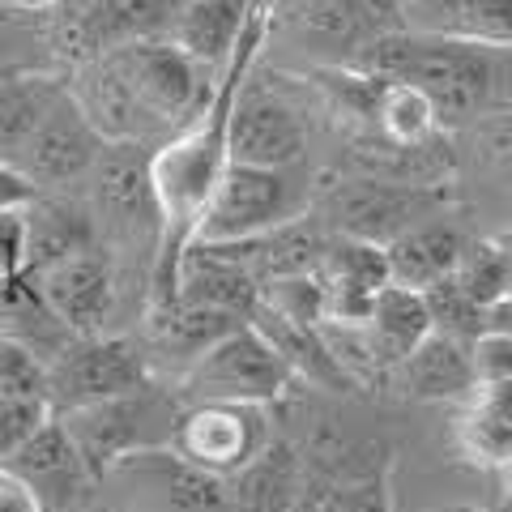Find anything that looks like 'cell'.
<instances>
[{
	"label": "cell",
	"mask_w": 512,
	"mask_h": 512,
	"mask_svg": "<svg viewBox=\"0 0 512 512\" xmlns=\"http://www.w3.org/2000/svg\"><path fill=\"white\" fill-rule=\"evenodd\" d=\"M265 26H269L265 0H256V9L248 13L235 52L214 73L210 99H205L197 116H192L163 150H154L150 163H146L150 192H154V205H158V227H163L158 231L154 303L175 295V265H180L184 248L192 244V227H197L205 201H210V192L218 188L222 171H227V163H231L227 158V124H231L235 99L244 94L248 77H252L256 52H261V43H265Z\"/></svg>",
	"instance_id": "1"
},
{
	"label": "cell",
	"mask_w": 512,
	"mask_h": 512,
	"mask_svg": "<svg viewBox=\"0 0 512 512\" xmlns=\"http://www.w3.org/2000/svg\"><path fill=\"white\" fill-rule=\"evenodd\" d=\"M363 73L419 90L436 111V124L495 120L508 111V43L389 30L367 47Z\"/></svg>",
	"instance_id": "2"
},
{
	"label": "cell",
	"mask_w": 512,
	"mask_h": 512,
	"mask_svg": "<svg viewBox=\"0 0 512 512\" xmlns=\"http://www.w3.org/2000/svg\"><path fill=\"white\" fill-rule=\"evenodd\" d=\"M295 376L286 372L278 350L256 333L248 320L227 329L184 367L180 397L188 406L201 402H239V406H269L291 393Z\"/></svg>",
	"instance_id": "3"
},
{
	"label": "cell",
	"mask_w": 512,
	"mask_h": 512,
	"mask_svg": "<svg viewBox=\"0 0 512 512\" xmlns=\"http://www.w3.org/2000/svg\"><path fill=\"white\" fill-rule=\"evenodd\" d=\"M128 512H235L227 478H214L184 461L171 444L133 448L103 474Z\"/></svg>",
	"instance_id": "4"
},
{
	"label": "cell",
	"mask_w": 512,
	"mask_h": 512,
	"mask_svg": "<svg viewBox=\"0 0 512 512\" xmlns=\"http://www.w3.org/2000/svg\"><path fill=\"white\" fill-rule=\"evenodd\" d=\"M303 214V192L291 184V167L227 163L218 188L192 227V244H239Z\"/></svg>",
	"instance_id": "5"
},
{
	"label": "cell",
	"mask_w": 512,
	"mask_h": 512,
	"mask_svg": "<svg viewBox=\"0 0 512 512\" xmlns=\"http://www.w3.org/2000/svg\"><path fill=\"white\" fill-rule=\"evenodd\" d=\"M150 355L133 338H69L60 355L47 359V402L52 410L94 406L111 397H128L150 389Z\"/></svg>",
	"instance_id": "6"
},
{
	"label": "cell",
	"mask_w": 512,
	"mask_h": 512,
	"mask_svg": "<svg viewBox=\"0 0 512 512\" xmlns=\"http://www.w3.org/2000/svg\"><path fill=\"white\" fill-rule=\"evenodd\" d=\"M107 56L116 60V69L124 73L128 90L154 120V128H184L210 99L214 73L184 56L171 39H133L107 47Z\"/></svg>",
	"instance_id": "7"
},
{
	"label": "cell",
	"mask_w": 512,
	"mask_h": 512,
	"mask_svg": "<svg viewBox=\"0 0 512 512\" xmlns=\"http://www.w3.org/2000/svg\"><path fill=\"white\" fill-rule=\"evenodd\" d=\"M269 436L265 406H239V402H201L188 406L171 431V448L184 461L214 478H235L248 470Z\"/></svg>",
	"instance_id": "8"
},
{
	"label": "cell",
	"mask_w": 512,
	"mask_h": 512,
	"mask_svg": "<svg viewBox=\"0 0 512 512\" xmlns=\"http://www.w3.org/2000/svg\"><path fill=\"white\" fill-rule=\"evenodd\" d=\"M431 197L419 184H397V180H346L333 184L320 201L325 218L338 227L346 239H363V244H393L402 231L419 227L423 218H431Z\"/></svg>",
	"instance_id": "9"
},
{
	"label": "cell",
	"mask_w": 512,
	"mask_h": 512,
	"mask_svg": "<svg viewBox=\"0 0 512 512\" xmlns=\"http://www.w3.org/2000/svg\"><path fill=\"white\" fill-rule=\"evenodd\" d=\"M64 436L77 448L86 474L99 483L107 474V466L133 448H150L158 440L146 436V427L158 423V406L150 389L141 393H128V397H111V402H94V406H73V410H60L56 414Z\"/></svg>",
	"instance_id": "10"
},
{
	"label": "cell",
	"mask_w": 512,
	"mask_h": 512,
	"mask_svg": "<svg viewBox=\"0 0 512 512\" xmlns=\"http://www.w3.org/2000/svg\"><path fill=\"white\" fill-rule=\"evenodd\" d=\"M35 295L73 338H94V333H103L111 308H116V269L94 248L73 252L39 269Z\"/></svg>",
	"instance_id": "11"
},
{
	"label": "cell",
	"mask_w": 512,
	"mask_h": 512,
	"mask_svg": "<svg viewBox=\"0 0 512 512\" xmlns=\"http://www.w3.org/2000/svg\"><path fill=\"white\" fill-rule=\"evenodd\" d=\"M107 141L94 133V124L82 116V107L73 103V94L64 90L56 107L43 116V124L30 133L26 146L13 154L9 167H18L30 184L39 188H60V184H73L94 167V158Z\"/></svg>",
	"instance_id": "12"
},
{
	"label": "cell",
	"mask_w": 512,
	"mask_h": 512,
	"mask_svg": "<svg viewBox=\"0 0 512 512\" xmlns=\"http://www.w3.org/2000/svg\"><path fill=\"white\" fill-rule=\"evenodd\" d=\"M308 154V128L299 111L278 99V94L252 90V77L244 94L235 99L231 124H227V158L244 167H295Z\"/></svg>",
	"instance_id": "13"
},
{
	"label": "cell",
	"mask_w": 512,
	"mask_h": 512,
	"mask_svg": "<svg viewBox=\"0 0 512 512\" xmlns=\"http://www.w3.org/2000/svg\"><path fill=\"white\" fill-rule=\"evenodd\" d=\"M137 154H141V146L107 141L86 175H94V205H99V222H107V227L116 235H124V239H141V235L158 239L163 227H158L150 171H146V163H141Z\"/></svg>",
	"instance_id": "14"
},
{
	"label": "cell",
	"mask_w": 512,
	"mask_h": 512,
	"mask_svg": "<svg viewBox=\"0 0 512 512\" xmlns=\"http://www.w3.org/2000/svg\"><path fill=\"white\" fill-rule=\"evenodd\" d=\"M0 470L22 478V483L35 491L43 512H73L77 504H82L86 487L94 483V478L86 474V466H82V457H77V448L69 444V436H64L56 414Z\"/></svg>",
	"instance_id": "15"
},
{
	"label": "cell",
	"mask_w": 512,
	"mask_h": 512,
	"mask_svg": "<svg viewBox=\"0 0 512 512\" xmlns=\"http://www.w3.org/2000/svg\"><path fill=\"white\" fill-rule=\"evenodd\" d=\"M175 299L197 303L210 312H227L235 320H248L256 299H261V282L239 261L222 256L218 248L188 244L180 265H175Z\"/></svg>",
	"instance_id": "16"
},
{
	"label": "cell",
	"mask_w": 512,
	"mask_h": 512,
	"mask_svg": "<svg viewBox=\"0 0 512 512\" xmlns=\"http://www.w3.org/2000/svg\"><path fill=\"white\" fill-rule=\"evenodd\" d=\"M252 9H256V0H180L163 39H171L201 69L218 73L227 64V56L235 52Z\"/></svg>",
	"instance_id": "17"
},
{
	"label": "cell",
	"mask_w": 512,
	"mask_h": 512,
	"mask_svg": "<svg viewBox=\"0 0 512 512\" xmlns=\"http://www.w3.org/2000/svg\"><path fill=\"white\" fill-rule=\"evenodd\" d=\"M466 252V239H461L457 227L436 218H423L419 227H410L384 244V265H389V282L406 286V291H431L444 278H453V269Z\"/></svg>",
	"instance_id": "18"
},
{
	"label": "cell",
	"mask_w": 512,
	"mask_h": 512,
	"mask_svg": "<svg viewBox=\"0 0 512 512\" xmlns=\"http://www.w3.org/2000/svg\"><path fill=\"white\" fill-rule=\"evenodd\" d=\"M393 372H397V384L406 389V397H414V402H466L474 393L466 342L436 333V329H431Z\"/></svg>",
	"instance_id": "19"
},
{
	"label": "cell",
	"mask_w": 512,
	"mask_h": 512,
	"mask_svg": "<svg viewBox=\"0 0 512 512\" xmlns=\"http://www.w3.org/2000/svg\"><path fill=\"white\" fill-rule=\"evenodd\" d=\"M431 333V316L419 291H406V286H380L372 299V312H367L363 325V342L372 346V355L380 363V372H393L414 346Z\"/></svg>",
	"instance_id": "20"
},
{
	"label": "cell",
	"mask_w": 512,
	"mask_h": 512,
	"mask_svg": "<svg viewBox=\"0 0 512 512\" xmlns=\"http://www.w3.org/2000/svg\"><path fill=\"white\" fill-rule=\"evenodd\" d=\"M22 218H26V261H22V274H39V269L64 261V256L90 248L94 218L82 210V205L39 201L35 197L22 210Z\"/></svg>",
	"instance_id": "21"
},
{
	"label": "cell",
	"mask_w": 512,
	"mask_h": 512,
	"mask_svg": "<svg viewBox=\"0 0 512 512\" xmlns=\"http://www.w3.org/2000/svg\"><path fill=\"white\" fill-rule=\"evenodd\" d=\"M235 325H244V320H235L227 312L197 308V303H184L175 295L150 303V346L158 350V355H175L184 367Z\"/></svg>",
	"instance_id": "22"
},
{
	"label": "cell",
	"mask_w": 512,
	"mask_h": 512,
	"mask_svg": "<svg viewBox=\"0 0 512 512\" xmlns=\"http://www.w3.org/2000/svg\"><path fill=\"white\" fill-rule=\"evenodd\" d=\"M457 440L474 466L504 470L512 457V414H508V384L504 389H474L457 419Z\"/></svg>",
	"instance_id": "23"
},
{
	"label": "cell",
	"mask_w": 512,
	"mask_h": 512,
	"mask_svg": "<svg viewBox=\"0 0 512 512\" xmlns=\"http://www.w3.org/2000/svg\"><path fill=\"white\" fill-rule=\"evenodd\" d=\"M69 90L52 77H9L0 82V158L13 163L30 133L43 124V116L56 107V99Z\"/></svg>",
	"instance_id": "24"
},
{
	"label": "cell",
	"mask_w": 512,
	"mask_h": 512,
	"mask_svg": "<svg viewBox=\"0 0 512 512\" xmlns=\"http://www.w3.org/2000/svg\"><path fill=\"white\" fill-rule=\"evenodd\" d=\"M316 274L325 286L338 291H359V295H376L380 286H389V265H384V248L380 244H363V239H329L325 256H320Z\"/></svg>",
	"instance_id": "25"
},
{
	"label": "cell",
	"mask_w": 512,
	"mask_h": 512,
	"mask_svg": "<svg viewBox=\"0 0 512 512\" xmlns=\"http://www.w3.org/2000/svg\"><path fill=\"white\" fill-rule=\"evenodd\" d=\"M372 120L393 146H423L440 133L436 124V111L423 99L419 90H410L402 82H384L376 94V107H372Z\"/></svg>",
	"instance_id": "26"
},
{
	"label": "cell",
	"mask_w": 512,
	"mask_h": 512,
	"mask_svg": "<svg viewBox=\"0 0 512 512\" xmlns=\"http://www.w3.org/2000/svg\"><path fill=\"white\" fill-rule=\"evenodd\" d=\"M461 295L478 308H491V303H504L508 299V282H512V269H508V239H478V244H466L461 261L453 269V278Z\"/></svg>",
	"instance_id": "27"
},
{
	"label": "cell",
	"mask_w": 512,
	"mask_h": 512,
	"mask_svg": "<svg viewBox=\"0 0 512 512\" xmlns=\"http://www.w3.org/2000/svg\"><path fill=\"white\" fill-rule=\"evenodd\" d=\"M256 303L291 325H320L325 320V282L320 274H278L261 282Z\"/></svg>",
	"instance_id": "28"
},
{
	"label": "cell",
	"mask_w": 512,
	"mask_h": 512,
	"mask_svg": "<svg viewBox=\"0 0 512 512\" xmlns=\"http://www.w3.org/2000/svg\"><path fill=\"white\" fill-rule=\"evenodd\" d=\"M52 406L43 397H22V393H5L0 389V466L18 453V448L35 436V431L52 419Z\"/></svg>",
	"instance_id": "29"
},
{
	"label": "cell",
	"mask_w": 512,
	"mask_h": 512,
	"mask_svg": "<svg viewBox=\"0 0 512 512\" xmlns=\"http://www.w3.org/2000/svg\"><path fill=\"white\" fill-rule=\"evenodd\" d=\"M0 389L47 402V359L18 338H0Z\"/></svg>",
	"instance_id": "30"
},
{
	"label": "cell",
	"mask_w": 512,
	"mask_h": 512,
	"mask_svg": "<svg viewBox=\"0 0 512 512\" xmlns=\"http://www.w3.org/2000/svg\"><path fill=\"white\" fill-rule=\"evenodd\" d=\"M466 355H470L474 389H504V384H512V338H508V329L478 333V338H470Z\"/></svg>",
	"instance_id": "31"
},
{
	"label": "cell",
	"mask_w": 512,
	"mask_h": 512,
	"mask_svg": "<svg viewBox=\"0 0 512 512\" xmlns=\"http://www.w3.org/2000/svg\"><path fill=\"white\" fill-rule=\"evenodd\" d=\"M316 512H393L389 478H384V474H367V478H359V483H346L333 495H325Z\"/></svg>",
	"instance_id": "32"
},
{
	"label": "cell",
	"mask_w": 512,
	"mask_h": 512,
	"mask_svg": "<svg viewBox=\"0 0 512 512\" xmlns=\"http://www.w3.org/2000/svg\"><path fill=\"white\" fill-rule=\"evenodd\" d=\"M22 210H0V278L5 282H18L22 261H26V218H22Z\"/></svg>",
	"instance_id": "33"
},
{
	"label": "cell",
	"mask_w": 512,
	"mask_h": 512,
	"mask_svg": "<svg viewBox=\"0 0 512 512\" xmlns=\"http://www.w3.org/2000/svg\"><path fill=\"white\" fill-rule=\"evenodd\" d=\"M35 197H39L35 184H30L18 167H9L5 158H0V210H22V205H30Z\"/></svg>",
	"instance_id": "34"
},
{
	"label": "cell",
	"mask_w": 512,
	"mask_h": 512,
	"mask_svg": "<svg viewBox=\"0 0 512 512\" xmlns=\"http://www.w3.org/2000/svg\"><path fill=\"white\" fill-rule=\"evenodd\" d=\"M0 512H43V504L35 500V491H30L22 478L0 470Z\"/></svg>",
	"instance_id": "35"
},
{
	"label": "cell",
	"mask_w": 512,
	"mask_h": 512,
	"mask_svg": "<svg viewBox=\"0 0 512 512\" xmlns=\"http://www.w3.org/2000/svg\"><path fill=\"white\" fill-rule=\"evenodd\" d=\"M5 5H13V9H22V13H43V9H52V5H60V0H5Z\"/></svg>",
	"instance_id": "36"
},
{
	"label": "cell",
	"mask_w": 512,
	"mask_h": 512,
	"mask_svg": "<svg viewBox=\"0 0 512 512\" xmlns=\"http://www.w3.org/2000/svg\"><path fill=\"white\" fill-rule=\"evenodd\" d=\"M73 512H128V508H120V504H90V508H82L77 504Z\"/></svg>",
	"instance_id": "37"
},
{
	"label": "cell",
	"mask_w": 512,
	"mask_h": 512,
	"mask_svg": "<svg viewBox=\"0 0 512 512\" xmlns=\"http://www.w3.org/2000/svg\"><path fill=\"white\" fill-rule=\"evenodd\" d=\"M453 512H483V508H453Z\"/></svg>",
	"instance_id": "38"
}]
</instances>
